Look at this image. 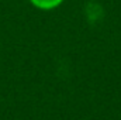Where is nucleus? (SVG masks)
Returning a JSON list of instances; mask_svg holds the SVG:
<instances>
[{
	"mask_svg": "<svg viewBox=\"0 0 121 120\" xmlns=\"http://www.w3.org/2000/svg\"><path fill=\"white\" fill-rule=\"evenodd\" d=\"M31 3L34 6H37L38 9L48 10V9H54L56 6H59L62 3V0H31Z\"/></svg>",
	"mask_w": 121,
	"mask_h": 120,
	"instance_id": "obj_1",
	"label": "nucleus"
}]
</instances>
